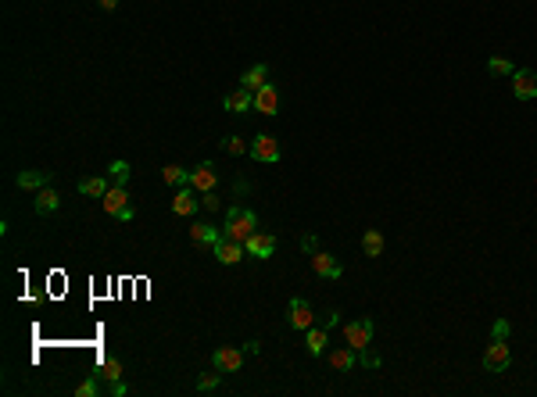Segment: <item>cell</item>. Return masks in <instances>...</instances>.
<instances>
[{"label": "cell", "mask_w": 537, "mask_h": 397, "mask_svg": "<svg viewBox=\"0 0 537 397\" xmlns=\"http://www.w3.org/2000/svg\"><path fill=\"white\" fill-rule=\"evenodd\" d=\"M251 233H258V215L247 211V208H230L226 211V225H223V237L244 244Z\"/></svg>", "instance_id": "cell-1"}, {"label": "cell", "mask_w": 537, "mask_h": 397, "mask_svg": "<svg viewBox=\"0 0 537 397\" xmlns=\"http://www.w3.org/2000/svg\"><path fill=\"white\" fill-rule=\"evenodd\" d=\"M100 204H104V211L107 215H115L119 222H129L133 218V204H129V194H126V186H112L104 197H100Z\"/></svg>", "instance_id": "cell-2"}, {"label": "cell", "mask_w": 537, "mask_h": 397, "mask_svg": "<svg viewBox=\"0 0 537 397\" xmlns=\"http://www.w3.org/2000/svg\"><path fill=\"white\" fill-rule=\"evenodd\" d=\"M509 362H512L509 344H505V340H498V336H491L488 351H483V372H505Z\"/></svg>", "instance_id": "cell-3"}, {"label": "cell", "mask_w": 537, "mask_h": 397, "mask_svg": "<svg viewBox=\"0 0 537 397\" xmlns=\"http://www.w3.org/2000/svg\"><path fill=\"white\" fill-rule=\"evenodd\" d=\"M344 344L351 351H365L372 344V322L369 319H358V322H348L344 326Z\"/></svg>", "instance_id": "cell-4"}, {"label": "cell", "mask_w": 537, "mask_h": 397, "mask_svg": "<svg viewBox=\"0 0 537 397\" xmlns=\"http://www.w3.org/2000/svg\"><path fill=\"white\" fill-rule=\"evenodd\" d=\"M280 140L276 136H268V133H258L254 140H251V158L254 161H265V165H273V161H280Z\"/></svg>", "instance_id": "cell-5"}, {"label": "cell", "mask_w": 537, "mask_h": 397, "mask_svg": "<svg viewBox=\"0 0 537 397\" xmlns=\"http://www.w3.org/2000/svg\"><path fill=\"white\" fill-rule=\"evenodd\" d=\"M308 265H312V272L322 275V279H341V275H344V265H341L334 254H322V251L308 254Z\"/></svg>", "instance_id": "cell-6"}, {"label": "cell", "mask_w": 537, "mask_h": 397, "mask_svg": "<svg viewBox=\"0 0 537 397\" xmlns=\"http://www.w3.org/2000/svg\"><path fill=\"white\" fill-rule=\"evenodd\" d=\"M244 247H247V254H251V258L265 261V258H273V254H276V237H273V233H251V237L244 240Z\"/></svg>", "instance_id": "cell-7"}, {"label": "cell", "mask_w": 537, "mask_h": 397, "mask_svg": "<svg viewBox=\"0 0 537 397\" xmlns=\"http://www.w3.org/2000/svg\"><path fill=\"white\" fill-rule=\"evenodd\" d=\"M190 186H194L197 194H208V190L219 186V172H215V165H211V161H204V165H197V168H194V172H190Z\"/></svg>", "instance_id": "cell-8"}, {"label": "cell", "mask_w": 537, "mask_h": 397, "mask_svg": "<svg viewBox=\"0 0 537 397\" xmlns=\"http://www.w3.org/2000/svg\"><path fill=\"white\" fill-rule=\"evenodd\" d=\"M512 93H516L519 100H533V97H537V72L516 69V72H512Z\"/></svg>", "instance_id": "cell-9"}, {"label": "cell", "mask_w": 537, "mask_h": 397, "mask_svg": "<svg viewBox=\"0 0 537 397\" xmlns=\"http://www.w3.org/2000/svg\"><path fill=\"white\" fill-rule=\"evenodd\" d=\"M254 111H261V115H276L280 111V86L265 83L261 90H254Z\"/></svg>", "instance_id": "cell-10"}, {"label": "cell", "mask_w": 537, "mask_h": 397, "mask_svg": "<svg viewBox=\"0 0 537 397\" xmlns=\"http://www.w3.org/2000/svg\"><path fill=\"white\" fill-rule=\"evenodd\" d=\"M211 365L219 369V372H240L244 351H240V348H219V351L211 355Z\"/></svg>", "instance_id": "cell-11"}, {"label": "cell", "mask_w": 537, "mask_h": 397, "mask_svg": "<svg viewBox=\"0 0 537 397\" xmlns=\"http://www.w3.org/2000/svg\"><path fill=\"white\" fill-rule=\"evenodd\" d=\"M287 315H290V326H294V329H301V333L315 326V315H312V304H308L305 297H294V301H290V308H287Z\"/></svg>", "instance_id": "cell-12"}, {"label": "cell", "mask_w": 537, "mask_h": 397, "mask_svg": "<svg viewBox=\"0 0 537 397\" xmlns=\"http://www.w3.org/2000/svg\"><path fill=\"white\" fill-rule=\"evenodd\" d=\"M211 251H215V258H219L223 265H237V261H244V254H247V247H244L240 240H226V237H219V244H215Z\"/></svg>", "instance_id": "cell-13"}, {"label": "cell", "mask_w": 537, "mask_h": 397, "mask_svg": "<svg viewBox=\"0 0 537 397\" xmlns=\"http://www.w3.org/2000/svg\"><path fill=\"white\" fill-rule=\"evenodd\" d=\"M326 344H330V329H326V326H322V329H315V326L305 329V351H308V355H315V358L326 355Z\"/></svg>", "instance_id": "cell-14"}, {"label": "cell", "mask_w": 537, "mask_h": 397, "mask_svg": "<svg viewBox=\"0 0 537 397\" xmlns=\"http://www.w3.org/2000/svg\"><path fill=\"white\" fill-rule=\"evenodd\" d=\"M226 111H233V115H240V111H251L254 107V93L251 90H244V86H237L233 93H226Z\"/></svg>", "instance_id": "cell-15"}, {"label": "cell", "mask_w": 537, "mask_h": 397, "mask_svg": "<svg viewBox=\"0 0 537 397\" xmlns=\"http://www.w3.org/2000/svg\"><path fill=\"white\" fill-rule=\"evenodd\" d=\"M219 237H223V230H215V225H208V222H194V225H190V240H194V244L215 247V244H219Z\"/></svg>", "instance_id": "cell-16"}, {"label": "cell", "mask_w": 537, "mask_h": 397, "mask_svg": "<svg viewBox=\"0 0 537 397\" xmlns=\"http://www.w3.org/2000/svg\"><path fill=\"white\" fill-rule=\"evenodd\" d=\"M36 215H54V211H58L61 208V197H58V190H54V186H43L40 194H36Z\"/></svg>", "instance_id": "cell-17"}, {"label": "cell", "mask_w": 537, "mask_h": 397, "mask_svg": "<svg viewBox=\"0 0 537 397\" xmlns=\"http://www.w3.org/2000/svg\"><path fill=\"white\" fill-rule=\"evenodd\" d=\"M265 83H268V65H251V69L240 76V86H244V90H251V93H254V90H261Z\"/></svg>", "instance_id": "cell-18"}, {"label": "cell", "mask_w": 537, "mask_h": 397, "mask_svg": "<svg viewBox=\"0 0 537 397\" xmlns=\"http://www.w3.org/2000/svg\"><path fill=\"white\" fill-rule=\"evenodd\" d=\"M194 194H197L194 186H179V194L172 197V211L176 215H194L197 204H201V201H194Z\"/></svg>", "instance_id": "cell-19"}, {"label": "cell", "mask_w": 537, "mask_h": 397, "mask_svg": "<svg viewBox=\"0 0 537 397\" xmlns=\"http://www.w3.org/2000/svg\"><path fill=\"white\" fill-rule=\"evenodd\" d=\"M326 358H330V369H334V372H348V369L358 362V355H355L351 348H337V351H330Z\"/></svg>", "instance_id": "cell-20"}, {"label": "cell", "mask_w": 537, "mask_h": 397, "mask_svg": "<svg viewBox=\"0 0 537 397\" xmlns=\"http://www.w3.org/2000/svg\"><path fill=\"white\" fill-rule=\"evenodd\" d=\"M22 190H43L47 183H50V172H36V168H29V172H18V179H15Z\"/></svg>", "instance_id": "cell-21"}, {"label": "cell", "mask_w": 537, "mask_h": 397, "mask_svg": "<svg viewBox=\"0 0 537 397\" xmlns=\"http://www.w3.org/2000/svg\"><path fill=\"white\" fill-rule=\"evenodd\" d=\"M362 251H365L369 258H380V254H384V233H380V230H365V233H362Z\"/></svg>", "instance_id": "cell-22"}, {"label": "cell", "mask_w": 537, "mask_h": 397, "mask_svg": "<svg viewBox=\"0 0 537 397\" xmlns=\"http://www.w3.org/2000/svg\"><path fill=\"white\" fill-rule=\"evenodd\" d=\"M161 179H165L169 186H190V172L183 165H165L161 168Z\"/></svg>", "instance_id": "cell-23"}, {"label": "cell", "mask_w": 537, "mask_h": 397, "mask_svg": "<svg viewBox=\"0 0 537 397\" xmlns=\"http://www.w3.org/2000/svg\"><path fill=\"white\" fill-rule=\"evenodd\" d=\"M100 376H104L107 383H119V379H122V365H119L115 355H104V358H100Z\"/></svg>", "instance_id": "cell-24"}, {"label": "cell", "mask_w": 537, "mask_h": 397, "mask_svg": "<svg viewBox=\"0 0 537 397\" xmlns=\"http://www.w3.org/2000/svg\"><path fill=\"white\" fill-rule=\"evenodd\" d=\"M107 190H112V186H107V179H79V194H86V197H104Z\"/></svg>", "instance_id": "cell-25"}, {"label": "cell", "mask_w": 537, "mask_h": 397, "mask_svg": "<svg viewBox=\"0 0 537 397\" xmlns=\"http://www.w3.org/2000/svg\"><path fill=\"white\" fill-rule=\"evenodd\" d=\"M107 179H112V186H126L129 183V161H115L107 168Z\"/></svg>", "instance_id": "cell-26"}, {"label": "cell", "mask_w": 537, "mask_h": 397, "mask_svg": "<svg viewBox=\"0 0 537 397\" xmlns=\"http://www.w3.org/2000/svg\"><path fill=\"white\" fill-rule=\"evenodd\" d=\"M488 72H491V76H512L516 65H512L509 58H502V54H495V58H488Z\"/></svg>", "instance_id": "cell-27"}, {"label": "cell", "mask_w": 537, "mask_h": 397, "mask_svg": "<svg viewBox=\"0 0 537 397\" xmlns=\"http://www.w3.org/2000/svg\"><path fill=\"white\" fill-rule=\"evenodd\" d=\"M100 379H104V376L93 372L90 379H83V383L76 386V393H79V397H97V393H100Z\"/></svg>", "instance_id": "cell-28"}, {"label": "cell", "mask_w": 537, "mask_h": 397, "mask_svg": "<svg viewBox=\"0 0 537 397\" xmlns=\"http://www.w3.org/2000/svg\"><path fill=\"white\" fill-rule=\"evenodd\" d=\"M219 383H223V372L215 369V372H204V376L197 379V390H201V393H211V390H219Z\"/></svg>", "instance_id": "cell-29"}, {"label": "cell", "mask_w": 537, "mask_h": 397, "mask_svg": "<svg viewBox=\"0 0 537 397\" xmlns=\"http://www.w3.org/2000/svg\"><path fill=\"white\" fill-rule=\"evenodd\" d=\"M226 150H230V154H247V150H251V143H247V140H240V136H230V140H226Z\"/></svg>", "instance_id": "cell-30"}, {"label": "cell", "mask_w": 537, "mask_h": 397, "mask_svg": "<svg viewBox=\"0 0 537 397\" xmlns=\"http://www.w3.org/2000/svg\"><path fill=\"white\" fill-rule=\"evenodd\" d=\"M358 365H365V369H380V355H372V351L365 348V351H358Z\"/></svg>", "instance_id": "cell-31"}, {"label": "cell", "mask_w": 537, "mask_h": 397, "mask_svg": "<svg viewBox=\"0 0 537 397\" xmlns=\"http://www.w3.org/2000/svg\"><path fill=\"white\" fill-rule=\"evenodd\" d=\"M201 204H204L208 211H219V208H223V201H219V194H215V190H208V194L201 197Z\"/></svg>", "instance_id": "cell-32"}, {"label": "cell", "mask_w": 537, "mask_h": 397, "mask_svg": "<svg viewBox=\"0 0 537 397\" xmlns=\"http://www.w3.org/2000/svg\"><path fill=\"white\" fill-rule=\"evenodd\" d=\"M491 336H498V340H509V319H498V322L491 326Z\"/></svg>", "instance_id": "cell-33"}, {"label": "cell", "mask_w": 537, "mask_h": 397, "mask_svg": "<svg viewBox=\"0 0 537 397\" xmlns=\"http://www.w3.org/2000/svg\"><path fill=\"white\" fill-rule=\"evenodd\" d=\"M301 251H305V254H315V251H319V240H315L312 233H305V237H301Z\"/></svg>", "instance_id": "cell-34"}, {"label": "cell", "mask_w": 537, "mask_h": 397, "mask_svg": "<svg viewBox=\"0 0 537 397\" xmlns=\"http://www.w3.org/2000/svg\"><path fill=\"white\" fill-rule=\"evenodd\" d=\"M107 390H112L115 397H126V393H129V386H126L122 379H119V383H107Z\"/></svg>", "instance_id": "cell-35"}, {"label": "cell", "mask_w": 537, "mask_h": 397, "mask_svg": "<svg viewBox=\"0 0 537 397\" xmlns=\"http://www.w3.org/2000/svg\"><path fill=\"white\" fill-rule=\"evenodd\" d=\"M97 8H100V11H115L119 0H97Z\"/></svg>", "instance_id": "cell-36"}, {"label": "cell", "mask_w": 537, "mask_h": 397, "mask_svg": "<svg viewBox=\"0 0 537 397\" xmlns=\"http://www.w3.org/2000/svg\"><path fill=\"white\" fill-rule=\"evenodd\" d=\"M258 351H261L258 340H247V344H244V355H258Z\"/></svg>", "instance_id": "cell-37"}, {"label": "cell", "mask_w": 537, "mask_h": 397, "mask_svg": "<svg viewBox=\"0 0 537 397\" xmlns=\"http://www.w3.org/2000/svg\"><path fill=\"white\" fill-rule=\"evenodd\" d=\"M341 322V312H326V329H334Z\"/></svg>", "instance_id": "cell-38"}]
</instances>
